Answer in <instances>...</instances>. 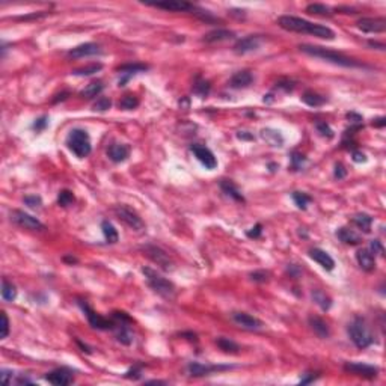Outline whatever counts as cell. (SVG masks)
<instances>
[{
  "instance_id": "1",
  "label": "cell",
  "mask_w": 386,
  "mask_h": 386,
  "mask_svg": "<svg viewBox=\"0 0 386 386\" xmlns=\"http://www.w3.org/2000/svg\"><path fill=\"white\" fill-rule=\"evenodd\" d=\"M278 24L288 32H296V33H308V35H314L317 38L322 39H335V32L327 28V26H322V24H316L311 23L305 18H299V17H293V15H282L278 18Z\"/></svg>"
},
{
  "instance_id": "2",
  "label": "cell",
  "mask_w": 386,
  "mask_h": 386,
  "mask_svg": "<svg viewBox=\"0 0 386 386\" xmlns=\"http://www.w3.org/2000/svg\"><path fill=\"white\" fill-rule=\"evenodd\" d=\"M299 50L308 56H312V58H319V59H323L329 64H333V65H340V66H344V68H365L364 64L357 62L356 59H352L343 53H338V52H333V50H329L326 47H320V45H311V44H300L299 45Z\"/></svg>"
},
{
  "instance_id": "3",
  "label": "cell",
  "mask_w": 386,
  "mask_h": 386,
  "mask_svg": "<svg viewBox=\"0 0 386 386\" xmlns=\"http://www.w3.org/2000/svg\"><path fill=\"white\" fill-rule=\"evenodd\" d=\"M142 273L147 279V284L150 285V288L153 290L154 293H157L159 296H161L163 299H167V300H172L175 296H177V288L175 285L163 278L160 273H157L156 270H153L151 267H143L142 269Z\"/></svg>"
},
{
  "instance_id": "4",
  "label": "cell",
  "mask_w": 386,
  "mask_h": 386,
  "mask_svg": "<svg viewBox=\"0 0 386 386\" xmlns=\"http://www.w3.org/2000/svg\"><path fill=\"white\" fill-rule=\"evenodd\" d=\"M347 333L350 336L352 343L357 349H367L374 343V336L370 330V326L367 324L365 319L354 317L353 322L347 327Z\"/></svg>"
},
{
  "instance_id": "5",
  "label": "cell",
  "mask_w": 386,
  "mask_h": 386,
  "mask_svg": "<svg viewBox=\"0 0 386 386\" xmlns=\"http://www.w3.org/2000/svg\"><path fill=\"white\" fill-rule=\"evenodd\" d=\"M66 147L72 154H76L79 159H85L91 154L92 145H91V137L86 130L82 129H74L71 130L66 136Z\"/></svg>"
},
{
  "instance_id": "6",
  "label": "cell",
  "mask_w": 386,
  "mask_h": 386,
  "mask_svg": "<svg viewBox=\"0 0 386 386\" xmlns=\"http://www.w3.org/2000/svg\"><path fill=\"white\" fill-rule=\"evenodd\" d=\"M113 213L116 214V217L119 221H123L127 226H130L134 231H142L145 228V224L142 221V217L139 216V213L136 210H133L131 207L126 205V204L115 205Z\"/></svg>"
},
{
  "instance_id": "7",
  "label": "cell",
  "mask_w": 386,
  "mask_h": 386,
  "mask_svg": "<svg viewBox=\"0 0 386 386\" xmlns=\"http://www.w3.org/2000/svg\"><path fill=\"white\" fill-rule=\"evenodd\" d=\"M142 251L153 262L160 265L164 272H172L174 270V261L161 248H159L156 245H145V246H142Z\"/></svg>"
},
{
  "instance_id": "8",
  "label": "cell",
  "mask_w": 386,
  "mask_h": 386,
  "mask_svg": "<svg viewBox=\"0 0 386 386\" xmlns=\"http://www.w3.org/2000/svg\"><path fill=\"white\" fill-rule=\"evenodd\" d=\"M11 221L24 229H31V231H44L45 229V225L42 222H39L36 217L31 216L29 213H24L21 210L11 211Z\"/></svg>"
},
{
  "instance_id": "9",
  "label": "cell",
  "mask_w": 386,
  "mask_h": 386,
  "mask_svg": "<svg viewBox=\"0 0 386 386\" xmlns=\"http://www.w3.org/2000/svg\"><path fill=\"white\" fill-rule=\"evenodd\" d=\"M79 305H80L82 311L85 312V316H86V319H88L91 327L98 329V330H109V329H113V327H115V323H113V322H110L109 319L101 317L100 314H96L86 302L80 300Z\"/></svg>"
},
{
  "instance_id": "10",
  "label": "cell",
  "mask_w": 386,
  "mask_h": 386,
  "mask_svg": "<svg viewBox=\"0 0 386 386\" xmlns=\"http://www.w3.org/2000/svg\"><path fill=\"white\" fill-rule=\"evenodd\" d=\"M344 371H347L353 376H357V377H364V379H374L379 374L377 367L364 364V362H346Z\"/></svg>"
},
{
  "instance_id": "11",
  "label": "cell",
  "mask_w": 386,
  "mask_h": 386,
  "mask_svg": "<svg viewBox=\"0 0 386 386\" xmlns=\"http://www.w3.org/2000/svg\"><path fill=\"white\" fill-rule=\"evenodd\" d=\"M357 28L365 33H383L386 31V20L383 17H365L357 20Z\"/></svg>"
},
{
  "instance_id": "12",
  "label": "cell",
  "mask_w": 386,
  "mask_h": 386,
  "mask_svg": "<svg viewBox=\"0 0 386 386\" xmlns=\"http://www.w3.org/2000/svg\"><path fill=\"white\" fill-rule=\"evenodd\" d=\"M190 151L193 153V156L198 159V161L202 166H205L207 169H216L217 160H216L214 154L211 153V150H208L207 147H204V145H201V143H193L190 147Z\"/></svg>"
},
{
  "instance_id": "13",
  "label": "cell",
  "mask_w": 386,
  "mask_h": 386,
  "mask_svg": "<svg viewBox=\"0 0 386 386\" xmlns=\"http://www.w3.org/2000/svg\"><path fill=\"white\" fill-rule=\"evenodd\" d=\"M45 380L48 383H52L55 386H66V385H71L74 382V373H72L69 368H56L50 373H47L45 376Z\"/></svg>"
},
{
  "instance_id": "14",
  "label": "cell",
  "mask_w": 386,
  "mask_h": 386,
  "mask_svg": "<svg viewBox=\"0 0 386 386\" xmlns=\"http://www.w3.org/2000/svg\"><path fill=\"white\" fill-rule=\"evenodd\" d=\"M232 322L240 326L241 329H246V330H259L264 327V323L251 316V314H246V312H234L232 314Z\"/></svg>"
},
{
  "instance_id": "15",
  "label": "cell",
  "mask_w": 386,
  "mask_h": 386,
  "mask_svg": "<svg viewBox=\"0 0 386 386\" xmlns=\"http://www.w3.org/2000/svg\"><path fill=\"white\" fill-rule=\"evenodd\" d=\"M229 368H232V367L208 365V364H201V362H190V364L187 365V371L193 377H202V376H208V374L216 373V371H224V370H229Z\"/></svg>"
},
{
  "instance_id": "16",
  "label": "cell",
  "mask_w": 386,
  "mask_h": 386,
  "mask_svg": "<svg viewBox=\"0 0 386 386\" xmlns=\"http://www.w3.org/2000/svg\"><path fill=\"white\" fill-rule=\"evenodd\" d=\"M148 6H154L164 11H175V12H193L195 5H192L184 0H164V2H156V3H147Z\"/></svg>"
},
{
  "instance_id": "17",
  "label": "cell",
  "mask_w": 386,
  "mask_h": 386,
  "mask_svg": "<svg viewBox=\"0 0 386 386\" xmlns=\"http://www.w3.org/2000/svg\"><path fill=\"white\" fill-rule=\"evenodd\" d=\"M261 45V38L257 35H249L246 38H241L234 44V52L237 55H246L251 52L258 50Z\"/></svg>"
},
{
  "instance_id": "18",
  "label": "cell",
  "mask_w": 386,
  "mask_h": 386,
  "mask_svg": "<svg viewBox=\"0 0 386 386\" xmlns=\"http://www.w3.org/2000/svg\"><path fill=\"white\" fill-rule=\"evenodd\" d=\"M95 55H101V48L98 44H94V42L80 44L68 52V58H72V59H80V58H88V56H95Z\"/></svg>"
},
{
  "instance_id": "19",
  "label": "cell",
  "mask_w": 386,
  "mask_h": 386,
  "mask_svg": "<svg viewBox=\"0 0 386 386\" xmlns=\"http://www.w3.org/2000/svg\"><path fill=\"white\" fill-rule=\"evenodd\" d=\"M148 69V65H143V64H129V65H123L119 66L118 71L119 74L123 76L119 79V86H126V83L131 79V76L137 74V72H142V71H147Z\"/></svg>"
},
{
  "instance_id": "20",
  "label": "cell",
  "mask_w": 386,
  "mask_h": 386,
  "mask_svg": "<svg viewBox=\"0 0 386 386\" xmlns=\"http://www.w3.org/2000/svg\"><path fill=\"white\" fill-rule=\"evenodd\" d=\"M130 156V147L124 143H112L107 148V157L113 163H121L126 161Z\"/></svg>"
},
{
  "instance_id": "21",
  "label": "cell",
  "mask_w": 386,
  "mask_h": 386,
  "mask_svg": "<svg viewBox=\"0 0 386 386\" xmlns=\"http://www.w3.org/2000/svg\"><path fill=\"white\" fill-rule=\"evenodd\" d=\"M309 257H311L314 261H316V262H319L322 267H323L324 270H327V272H330V270L335 269V261H333V258H332L326 251H323V249H320V248L311 249V251H309Z\"/></svg>"
},
{
  "instance_id": "22",
  "label": "cell",
  "mask_w": 386,
  "mask_h": 386,
  "mask_svg": "<svg viewBox=\"0 0 386 386\" xmlns=\"http://www.w3.org/2000/svg\"><path fill=\"white\" fill-rule=\"evenodd\" d=\"M356 261L359 267L365 272H373L376 269V257L370 249H359L356 252Z\"/></svg>"
},
{
  "instance_id": "23",
  "label": "cell",
  "mask_w": 386,
  "mask_h": 386,
  "mask_svg": "<svg viewBox=\"0 0 386 386\" xmlns=\"http://www.w3.org/2000/svg\"><path fill=\"white\" fill-rule=\"evenodd\" d=\"M252 82H254L252 72L248 69H243V71L235 72V74L229 79V86L232 89H245V88L251 86Z\"/></svg>"
},
{
  "instance_id": "24",
  "label": "cell",
  "mask_w": 386,
  "mask_h": 386,
  "mask_svg": "<svg viewBox=\"0 0 386 386\" xmlns=\"http://www.w3.org/2000/svg\"><path fill=\"white\" fill-rule=\"evenodd\" d=\"M308 323H309V327L314 330V333H316L319 338H322V340H326V338L330 336V327L322 317L309 316Z\"/></svg>"
},
{
  "instance_id": "25",
  "label": "cell",
  "mask_w": 386,
  "mask_h": 386,
  "mask_svg": "<svg viewBox=\"0 0 386 386\" xmlns=\"http://www.w3.org/2000/svg\"><path fill=\"white\" fill-rule=\"evenodd\" d=\"M235 36V33L232 31H228V29H214L208 33L204 35L202 41L207 42V44H214V42H222V41H228V39H232Z\"/></svg>"
},
{
  "instance_id": "26",
  "label": "cell",
  "mask_w": 386,
  "mask_h": 386,
  "mask_svg": "<svg viewBox=\"0 0 386 386\" xmlns=\"http://www.w3.org/2000/svg\"><path fill=\"white\" fill-rule=\"evenodd\" d=\"M336 237L340 238L344 245H350V246H356L359 245L362 238L357 232H354L353 229L347 228V226H341L340 229L336 231Z\"/></svg>"
},
{
  "instance_id": "27",
  "label": "cell",
  "mask_w": 386,
  "mask_h": 386,
  "mask_svg": "<svg viewBox=\"0 0 386 386\" xmlns=\"http://www.w3.org/2000/svg\"><path fill=\"white\" fill-rule=\"evenodd\" d=\"M221 189H222V192L225 193L226 196L232 198L234 201H237V202H245L243 193L240 192V189H238L231 180H222V181H221Z\"/></svg>"
},
{
  "instance_id": "28",
  "label": "cell",
  "mask_w": 386,
  "mask_h": 386,
  "mask_svg": "<svg viewBox=\"0 0 386 386\" xmlns=\"http://www.w3.org/2000/svg\"><path fill=\"white\" fill-rule=\"evenodd\" d=\"M104 89V85L101 80H95V82H91L89 85H86L82 91H80V96L82 98H86V100H91V98H95V96H98Z\"/></svg>"
},
{
  "instance_id": "29",
  "label": "cell",
  "mask_w": 386,
  "mask_h": 386,
  "mask_svg": "<svg viewBox=\"0 0 386 386\" xmlns=\"http://www.w3.org/2000/svg\"><path fill=\"white\" fill-rule=\"evenodd\" d=\"M302 101L305 104H308L309 107H320L323 104H326L327 98L317 92H314V91H306L303 95H302Z\"/></svg>"
},
{
  "instance_id": "30",
  "label": "cell",
  "mask_w": 386,
  "mask_h": 386,
  "mask_svg": "<svg viewBox=\"0 0 386 386\" xmlns=\"http://www.w3.org/2000/svg\"><path fill=\"white\" fill-rule=\"evenodd\" d=\"M261 137L269 145H272V147H282L284 143V136L281 134V131L273 129H264L261 131Z\"/></svg>"
},
{
  "instance_id": "31",
  "label": "cell",
  "mask_w": 386,
  "mask_h": 386,
  "mask_svg": "<svg viewBox=\"0 0 386 386\" xmlns=\"http://www.w3.org/2000/svg\"><path fill=\"white\" fill-rule=\"evenodd\" d=\"M353 225H356L360 231L364 232H370L371 231V225H373V217L367 213H357L353 216L352 219Z\"/></svg>"
},
{
  "instance_id": "32",
  "label": "cell",
  "mask_w": 386,
  "mask_h": 386,
  "mask_svg": "<svg viewBox=\"0 0 386 386\" xmlns=\"http://www.w3.org/2000/svg\"><path fill=\"white\" fill-rule=\"evenodd\" d=\"M216 346L219 347L222 352L225 353H231V354H237L240 352V346L232 341L231 338H226V336H219L216 338Z\"/></svg>"
},
{
  "instance_id": "33",
  "label": "cell",
  "mask_w": 386,
  "mask_h": 386,
  "mask_svg": "<svg viewBox=\"0 0 386 386\" xmlns=\"http://www.w3.org/2000/svg\"><path fill=\"white\" fill-rule=\"evenodd\" d=\"M311 296H312V300L316 302L323 311L330 309V306H332V299H330L324 291H322V290H312Z\"/></svg>"
},
{
  "instance_id": "34",
  "label": "cell",
  "mask_w": 386,
  "mask_h": 386,
  "mask_svg": "<svg viewBox=\"0 0 386 386\" xmlns=\"http://www.w3.org/2000/svg\"><path fill=\"white\" fill-rule=\"evenodd\" d=\"M101 231H103V235H104V238H106L107 243H112V245H113V243H116V241H118L119 235H118V231H116V228L113 226L112 222L103 221V222H101Z\"/></svg>"
},
{
  "instance_id": "35",
  "label": "cell",
  "mask_w": 386,
  "mask_h": 386,
  "mask_svg": "<svg viewBox=\"0 0 386 386\" xmlns=\"http://www.w3.org/2000/svg\"><path fill=\"white\" fill-rule=\"evenodd\" d=\"M2 297H3V300H6V302H12V300H15V297H17V288H15V285H14L12 282H9L6 278H3V281H2Z\"/></svg>"
},
{
  "instance_id": "36",
  "label": "cell",
  "mask_w": 386,
  "mask_h": 386,
  "mask_svg": "<svg viewBox=\"0 0 386 386\" xmlns=\"http://www.w3.org/2000/svg\"><path fill=\"white\" fill-rule=\"evenodd\" d=\"M306 12L314 14V15H322V17H330L333 14L332 9L323 3H309L306 6Z\"/></svg>"
},
{
  "instance_id": "37",
  "label": "cell",
  "mask_w": 386,
  "mask_h": 386,
  "mask_svg": "<svg viewBox=\"0 0 386 386\" xmlns=\"http://www.w3.org/2000/svg\"><path fill=\"white\" fill-rule=\"evenodd\" d=\"M139 98L136 95H124L123 98L119 100V103H118V106H119V109H123V110H133V109H136L137 106H139Z\"/></svg>"
},
{
  "instance_id": "38",
  "label": "cell",
  "mask_w": 386,
  "mask_h": 386,
  "mask_svg": "<svg viewBox=\"0 0 386 386\" xmlns=\"http://www.w3.org/2000/svg\"><path fill=\"white\" fill-rule=\"evenodd\" d=\"M101 69H103V64H91L88 66L74 69V71H72V74H74V76H92V74H95V72H98Z\"/></svg>"
},
{
  "instance_id": "39",
  "label": "cell",
  "mask_w": 386,
  "mask_h": 386,
  "mask_svg": "<svg viewBox=\"0 0 386 386\" xmlns=\"http://www.w3.org/2000/svg\"><path fill=\"white\" fill-rule=\"evenodd\" d=\"M210 89H211L210 83L204 79H198L195 82V85H193V92H195L196 95H199L201 98H204V96H207L210 94Z\"/></svg>"
},
{
  "instance_id": "40",
  "label": "cell",
  "mask_w": 386,
  "mask_h": 386,
  "mask_svg": "<svg viewBox=\"0 0 386 386\" xmlns=\"http://www.w3.org/2000/svg\"><path fill=\"white\" fill-rule=\"evenodd\" d=\"M74 201H76V198H74V195H72V192H69V190H61L59 192V195H58V204L61 205V207H69V205H72L74 204Z\"/></svg>"
},
{
  "instance_id": "41",
  "label": "cell",
  "mask_w": 386,
  "mask_h": 386,
  "mask_svg": "<svg viewBox=\"0 0 386 386\" xmlns=\"http://www.w3.org/2000/svg\"><path fill=\"white\" fill-rule=\"evenodd\" d=\"M291 196H293L294 204H296L297 208H300V210H306L308 204L312 201V198H311L309 195H306V193H303V192H294Z\"/></svg>"
},
{
  "instance_id": "42",
  "label": "cell",
  "mask_w": 386,
  "mask_h": 386,
  "mask_svg": "<svg viewBox=\"0 0 386 386\" xmlns=\"http://www.w3.org/2000/svg\"><path fill=\"white\" fill-rule=\"evenodd\" d=\"M316 129L320 133V136H323L326 139H332L335 136V133L330 129V126L327 123H324V121H319V123H316Z\"/></svg>"
},
{
  "instance_id": "43",
  "label": "cell",
  "mask_w": 386,
  "mask_h": 386,
  "mask_svg": "<svg viewBox=\"0 0 386 386\" xmlns=\"http://www.w3.org/2000/svg\"><path fill=\"white\" fill-rule=\"evenodd\" d=\"M110 106H112L110 98H107V96H100V98H96V101L94 103L92 109L95 112H106L110 109Z\"/></svg>"
},
{
  "instance_id": "44",
  "label": "cell",
  "mask_w": 386,
  "mask_h": 386,
  "mask_svg": "<svg viewBox=\"0 0 386 386\" xmlns=\"http://www.w3.org/2000/svg\"><path fill=\"white\" fill-rule=\"evenodd\" d=\"M251 281L254 282H258V284H264V282H269L270 281V273L267 270H255L249 275Z\"/></svg>"
},
{
  "instance_id": "45",
  "label": "cell",
  "mask_w": 386,
  "mask_h": 386,
  "mask_svg": "<svg viewBox=\"0 0 386 386\" xmlns=\"http://www.w3.org/2000/svg\"><path fill=\"white\" fill-rule=\"evenodd\" d=\"M24 204L26 205H29L31 208H38V207H41L42 205V199L39 198V196H36V195H31V196H24Z\"/></svg>"
},
{
  "instance_id": "46",
  "label": "cell",
  "mask_w": 386,
  "mask_h": 386,
  "mask_svg": "<svg viewBox=\"0 0 386 386\" xmlns=\"http://www.w3.org/2000/svg\"><path fill=\"white\" fill-rule=\"evenodd\" d=\"M0 314H2V332H0V338L5 340V338L9 335V320H8V316H6L5 311H2Z\"/></svg>"
},
{
  "instance_id": "47",
  "label": "cell",
  "mask_w": 386,
  "mask_h": 386,
  "mask_svg": "<svg viewBox=\"0 0 386 386\" xmlns=\"http://www.w3.org/2000/svg\"><path fill=\"white\" fill-rule=\"evenodd\" d=\"M305 156H302L300 153H297V151H294V153H291V166L294 167V169H300L302 167V164L305 163Z\"/></svg>"
},
{
  "instance_id": "48",
  "label": "cell",
  "mask_w": 386,
  "mask_h": 386,
  "mask_svg": "<svg viewBox=\"0 0 386 386\" xmlns=\"http://www.w3.org/2000/svg\"><path fill=\"white\" fill-rule=\"evenodd\" d=\"M370 251L373 252V255L379 254V255H385V248L382 245L380 240H373L370 243Z\"/></svg>"
},
{
  "instance_id": "49",
  "label": "cell",
  "mask_w": 386,
  "mask_h": 386,
  "mask_svg": "<svg viewBox=\"0 0 386 386\" xmlns=\"http://www.w3.org/2000/svg\"><path fill=\"white\" fill-rule=\"evenodd\" d=\"M333 175H335V178H338V180L346 178V175H347V169H346V166H344L343 163H336V164H335Z\"/></svg>"
},
{
  "instance_id": "50",
  "label": "cell",
  "mask_w": 386,
  "mask_h": 386,
  "mask_svg": "<svg viewBox=\"0 0 386 386\" xmlns=\"http://www.w3.org/2000/svg\"><path fill=\"white\" fill-rule=\"evenodd\" d=\"M48 126V118L47 116H41V118H38V119H35V123H33V130H36V131H42L45 127Z\"/></svg>"
},
{
  "instance_id": "51",
  "label": "cell",
  "mask_w": 386,
  "mask_h": 386,
  "mask_svg": "<svg viewBox=\"0 0 386 386\" xmlns=\"http://www.w3.org/2000/svg\"><path fill=\"white\" fill-rule=\"evenodd\" d=\"M346 118L350 121V124H353V126H356V127L362 126V116H360L359 113H356V112H349V113L346 115Z\"/></svg>"
},
{
  "instance_id": "52",
  "label": "cell",
  "mask_w": 386,
  "mask_h": 386,
  "mask_svg": "<svg viewBox=\"0 0 386 386\" xmlns=\"http://www.w3.org/2000/svg\"><path fill=\"white\" fill-rule=\"evenodd\" d=\"M248 237H251V238H258V237H261V234H262V225L261 224H257L254 228H251L248 232Z\"/></svg>"
},
{
  "instance_id": "53",
  "label": "cell",
  "mask_w": 386,
  "mask_h": 386,
  "mask_svg": "<svg viewBox=\"0 0 386 386\" xmlns=\"http://www.w3.org/2000/svg\"><path fill=\"white\" fill-rule=\"evenodd\" d=\"M140 374H142L140 367H133V368H130V370L126 373V379H133V380H136V379L140 377Z\"/></svg>"
},
{
  "instance_id": "54",
  "label": "cell",
  "mask_w": 386,
  "mask_h": 386,
  "mask_svg": "<svg viewBox=\"0 0 386 386\" xmlns=\"http://www.w3.org/2000/svg\"><path fill=\"white\" fill-rule=\"evenodd\" d=\"M12 376H14V373H12L11 370H2V371H0V377H2L3 385H9Z\"/></svg>"
},
{
  "instance_id": "55",
  "label": "cell",
  "mask_w": 386,
  "mask_h": 386,
  "mask_svg": "<svg viewBox=\"0 0 386 386\" xmlns=\"http://www.w3.org/2000/svg\"><path fill=\"white\" fill-rule=\"evenodd\" d=\"M353 161L356 163H365L367 161V156L360 151H353Z\"/></svg>"
},
{
  "instance_id": "56",
  "label": "cell",
  "mask_w": 386,
  "mask_h": 386,
  "mask_svg": "<svg viewBox=\"0 0 386 386\" xmlns=\"http://www.w3.org/2000/svg\"><path fill=\"white\" fill-rule=\"evenodd\" d=\"M317 379H319V374H317V376H311V373H306V377L302 379L300 383H302V385H305V383H311V382L317 380Z\"/></svg>"
},
{
  "instance_id": "57",
  "label": "cell",
  "mask_w": 386,
  "mask_h": 386,
  "mask_svg": "<svg viewBox=\"0 0 386 386\" xmlns=\"http://www.w3.org/2000/svg\"><path fill=\"white\" fill-rule=\"evenodd\" d=\"M237 137L241 139V140H252V139H254V134H248V131H240V133L237 134Z\"/></svg>"
},
{
  "instance_id": "58",
  "label": "cell",
  "mask_w": 386,
  "mask_h": 386,
  "mask_svg": "<svg viewBox=\"0 0 386 386\" xmlns=\"http://www.w3.org/2000/svg\"><path fill=\"white\" fill-rule=\"evenodd\" d=\"M385 124H386V119L383 118V116H380V118H377V119H374V123H373V126L374 127H385Z\"/></svg>"
},
{
  "instance_id": "59",
  "label": "cell",
  "mask_w": 386,
  "mask_h": 386,
  "mask_svg": "<svg viewBox=\"0 0 386 386\" xmlns=\"http://www.w3.org/2000/svg\"><path fill=\"white\" fill-rule=\"evenodd\" d=\"M47 14H33V15H26V17H20L18 20H31V18H41L45 17Z\"/></svg>"
},
{
  "instance_id": "60",
  "label": "cell",
  "mask_w": 386,
  "mask_h": 386,
  "mask_svg": "<svg viewBox=\"0 0 386 386\" xmlns=\"http://www.w3.org/2000/svg\"><path fill=\"white\" fill-rule=\"evenodd\" d=\"M368 44H370L371 47H379V50H385V45L380 44V42H377V41H370Z\"/></svg>"
},
{
  "instance_id": "61",
  "label": "cell",
  "mask_w": 386,
  "mask_h": 386,
  "mask_svg": "<svg viewBox=\"0 0 386 386\" xmlns=\"http://www.w3.org/2000/svg\"><path fill=\"white\" fill-rule=\"evenodd\" d=\"M17 383H18V385H23V383H32V380H29V379H26V377H20V379H17Z\"/></svg>"
}]
</instances>
